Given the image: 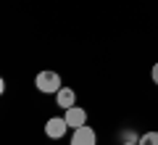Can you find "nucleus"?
Returning a JSON list of instances; mask_svg holds the SVG:
<instances>
[{
	"instance_id": "f257e3e1",
	"label": "nucleus",
	"mask_w": 158,
	"mask_h": 145,
	"mask_svg": "<svg viewBox=\"0 0 158 145\" xmlns=\"http://www.w3.org/2000/svg\"><path fill=\"white\" fill-rule=\"evenodd\" d=\"M34 84H37L40 92H58L61 90V77L56 71H40L34 77Z\"/></svg>"
},
{
	"instance_id": "f03ea898",
	"label": "nucleus",
	"mask_w": 158,
	"mask_h": 145,
	"mask_svg": "<svg viewBox=\"0 0 158 145\" xmlns=\"http://www.w3.org/2000/svg\"><path fill=\"white\" fill-rule=\"evenodd\" d=\"M66 124L71 129H79V127H85V122H87V111L85 108H79V106H71V108H66Z\"/></svg>"
},
{
	"instance_id": "7ed1b4c3",
	"label": "nucleus",
	"mask_w": 158,
	"mask_h": 145,
	"mask_svg": "<svg viewBox=\"0 0 158 145\" xmlns=\"http://www.w3.org/2000/svg\"><path fill=\"white\" fill-rule=\"evenodd\" d=\"M66 129H69L66 119H58V116L48 119V124H45V134H48V137H53V140L63 137V134H66Z\"/></svg>"
},
{
	"instance_id": "20e7f679",
	"label": "nucleus",
	"mask_w": 158,
	"mask_h": 145,
	"mask_svg": "<svg viewBox=\"0 0 158 145\" xmlns=\"http://www.w3.org/2000/svg\"><path fill=\"white\" fill-rule=\"evenodd\" d=\"M71 145H95V132L90 127H79L71 134Z\"/></svg>"
},
{
	"instance_id": "39448f33",
	"label": "nucleus",
	"mask_w": 158,
	"mask_h": 145,
	"mask_svg": "<svg viewBox=\"0 0 158 145\" xmlns=\"http://www.w3.org/2000/svg\"><path fill=\"white\" fill-rule=\"evenodd\" d=\"M56 98H58V106L61 108H71L74 106V90H69V87H61L56 92Z\"/></svg>"
},
{
	"instance_id": "423d86ee",
	"label": "nucleus",
	"mask_w": 158,
	"mask_h": 145,
	"mask_svg": "<svg viewBox=\"0 0 158 145\" xmlns=\"http://www.w3.org/2000/svg\"><path fill=\"white\" fill-rule=\"evenodd\" d=\"M140 145H158V132H145L140 137Z\"/></svg>"
},
{
	"instance_id": "0eeeda50",
	"label": "nucleus",
	"mask_w": 158,
	"mask_h": 145,
	"mask_svg": "<svg viewBox=\"0 0 158 145\" xmlns=\"http://www.w3.org/2000/svg\"><path fill=\"white\" fill-rule=\"evenodd\" d=\"M150 74H153V82L158 84V63H156V66H153V71H150Z\"/></svg>"
},
{
	"instance_id": "6e6552de",
	"label": "nucleus",
	"mask_w": 158,
	"mask_h": 145,
	"mask_svg": "<svg viewBox=\"0 0 158 145\" xmlns=\"http://www.w3.org/2000/svg\"><path fill=\"white\" fill-rule=\"evenodd\" d=\"M121 145H140V143H132V140H129V143H121Z\"/></svg>"
}]
</instances>
